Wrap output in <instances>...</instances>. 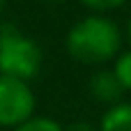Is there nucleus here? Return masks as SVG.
<instances>
[{
	"label": "nucleus",
	"instance_id": "f257e3e1",
	"mask_svg": "<svg viewBox=\"0 0 131 131\" xmlns=\"http://www.w3.org/2000/svg\"><path fill=\"white\" fill-rule=\"evenodd\" d=\"M122 41L124 35L113 18H108L106 14H88L67 30L64 48L74 62L101 67L117 58V53L122 51Z\"/></svg>",
	"mask_w": 131,
	"mask_h": 131
},
{
	"label": "nucleus",
	"instance_id": "f03ea898",
	"mask_svg": "<svg viewBox=\"0 0 131 131\" xmlns=\"http://www.w3.org/2000/svg\"><path fill=\"white\" fill-rule=\"evenodd\" d=\"M41 64H44L41 46L14 23H2L0 25V74L30 83L41 71Z\"/></svg>",
	"mask_w": 131,
	"mask_h": 131
},
{
	"label": "nucleus",
	"instance_id": "7ed1b4c3",
	"mask_svg": "<svg viewBox=\"0 0 131 131\" xmlns=\"http://www.w3.org/2000/svg\"><path fill=\"white\" fill-rule=\"evenodd\" d=\"M37 99L28 81L0 74V129H16L35 117Z\"/></svg>",
	"mask_w": 131,
	"mask_h": 131
},
{
	"label": "nucleus",
	"instance_id": "20e7f679",
	"mask_svg": "<svg viewBox=\"0 0 131 131\" xmlns=\"http://www.w3.org/2000/svg\"><path fill=\"white\" fill-rule=\"evenodd\" d=\"M88 92L94 101L99 104H106V106H113V104H120L122 101V94L124 90L120 88L115 74L111 69H99L94 71L90 78H88Z\"/></svg>",
	"mask_w": 131,
	"mask_h": 131
},
{
	"label": "nucleus",
	"instance_id": "39448f33",
	"mask_svg": "<svg viewBox=\"0 0 131 131\" xmlns=\"http://www.w3.org/2000/svg\"><path fill=\"white\" fill-rule=\"evenodd\" d=\"M97 127L99 131H131V101L108 106Z\"/></svg>",
	"mask_w": 131,
	"mask_h": 131
},
{
	"label": "nucleus",
	"instance_id": "423d86ee",
	"mask_svg": "<svg viewBox=\"0 0 131 131\" xmlns=\"http://www.w3.org/2000/svg\"><path fill=\"white\" fill-rule=\"evenodd\" d=\"M111 71L115 74V78H117L120 88H122L124 92H131V48L120 51V53H117V58L113 60Z\"/></svg>",
	"mask_w": 131,
	"mask_h": 131
},
{
	"label": "nucleus",
	"instance_id": "0eeeda50",
	"mask_svg": "<svg viewBox=\"0 0 131 131\" xmlns=\"http://www.w3.org/2000/svg\"><path fill=\"white\" fill-rule=\"evenodd\" d=\"M12 131H64V127H62L58 120H53V117L35 115V117H30L28 122L18 124L16 129H12Z\"/></svg>",
	"mask_w": 131,
	"mask_h": 131
},
{
	"label": "nucleus",
	"instance_id": "6e6552de",
	"mask_svg": "<svg viewBox=\"0 0 131 131\" xmlns=\"http://www.w3.org/2000/svg\"><path fill=\"white\" fill-rule=\"evenodd\" d=\"M83 7H88L92 14H108V12H115L120 7H124L129 0H78Z\"/></svg>",
	"mask_w": 131,
	"mask_h": 131
},
{
	"label": "nucleus",
	"instance_id": "1a4fd4ad",
	"mask_svg": "<svg viewBox=\"0 0 131 131\" xmlns=\"http://www.w3.org/2000/svg\"><path fill=\"white\" fill-rule=\"evenodd\" d=\"M64 131H99V127H94L92 122H85V120H78V122H71L67 124Z\"/></svg>",
	"mask_w": 131,
	"mask_h": 131
},
{
	"label": "nucleus",
	"instance_id": "9d476101",
	"mask_svg": "<svg viewBox=\"0 0 131 131\" xmlns=\"http://www.w3.org/2000/svg\"><path fill=\"white\" fill-rule=\"evenodd\" d=\"M124 37H127V41H129V48H131V18L127 21V32H124Z\"/></svg>",
	"mask_w": 131,
	"mask_h": 131
},
{
	"label": "nucleus",
	"instance_id": "9b49d317",
	"mask_svg": "<svg viewBox=\"0 0 131 131\" xmlns=\"http://www.w3.org/2000/svg\"><path fill=\"white\" fill-rule=\"evenodd\" d=\"M44 2H48V5H62V2H67V0H44Z\"/></svg>",
	"mask_w": 131,
	"mask_h": 131
},
{
	"label": "nucleus",
	"instance_id": "f8f14e48",
	"mask_svg": "<svg viewBox=\"0 0 131 131\" xmlns=\"http://www.w3.org/2000/svg\"><path fill=\"white\" fill-rule=\"evenodd\" d=\"M5 7H7V0H0V16H2V12H5Z\"/></svg>",
	"mask_w": 131,
	"mask_h": 131
}]
</instances>
